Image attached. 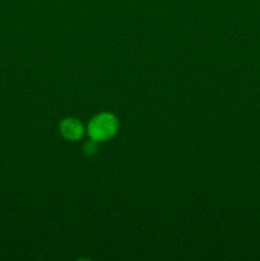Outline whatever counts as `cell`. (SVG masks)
<instances>
[{
	"label": "cell",
	"mask_w": 260,
	"mask_h": 261,
	"mask_svg": "<svg viewBox=\"0 0 260 261\" xmlns=\"http://www.w3.org/2000/svg\"><path fill=\"white\" fill-rule=\"evenodd\" d=\"M96 143L97 142H94V140H91V142L87 143V144L84 145V153H86V154H88V155L96 153V149H97Z\"/></svg>",
	"instance_id": "3"
},
{
	"label": "cell",
	"mask_w": 260,
	"mask_h": 261,
	"mask_svg": "<svg viewBox=\"0 0 260 261\" xmlns=\"http://www.w3.org/2000/svg\"><path fill=\"white\" fill-rule=\"evenodd\" d=\"M117 126H119V122L114 115L99 114L89 122L88 134L94 142H105L116 134Z\"/></svg>",
	"instance_id": "1"
},
{
	"label": "cell",
	"mask_w": 260,
	"mask_h": 261,
	"mask_svg": "<svg viewBox=\"0 0 260 261\" xmlns=\"http://www.w3.org/2000/svg\"><path fill=\"white\" fill-rule=\"evenodd\" d=\"M60 132L68 140H78L83 135V126L75 119H65L60 124Z\"/></svg>",
	"instance_id": "2"
}]
</instances>
